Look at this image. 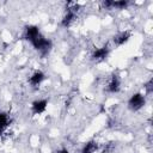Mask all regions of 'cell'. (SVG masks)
I'll list each match as a JSON object with an SVG mask.
<instances>
[{"label":"cell","instance_id":"obj_5","mask_svg":"<svg viewBox=\"0 0 153 153\" xmlns=\"http://www.w3.org/2000/svg\"><path fill=\"white\" fill-rule=\"evenodd\" d=\"M109 54H110V48L106 44V45H103V47H99V48L94 49L91 54V59L96 62H102V61L106 60Z\"/></svg>","mask_w":153,"mask_h":153},{"label":"cell","instance_id":"obj_6","mask_svg":"<svg viewBox=\"0 0 153 153\" xmlns=\"http://www.w3.org/2000/svg\"><path fill=\"white\" fill-rule=\"evenodd\" d=\"M130 38H131V32L128 30H124V31H120L116 35H114L112 42L115 47H122L126 43H128Z\"/></svg>","mask_w":153,"mask_h":153},{"label":"cell","instance_id":"obj_10","mask_svg":"<svg viewBox=\"0 0 153 153\" xmlns=\"http://www.w3.org/2000/svg\"><path fill=\"white\" fill-rule=\"evenodd\" d=\"M11 124V116L8 112L0 111V134H2L6 128Z\"/></svg>","mask_w":153,"mask_h":153},{"label":"cell","instance_id":"obj_9","mask_svg":"<svg viewBox=\"0 0 153 153\" xmlns=\"http://www.w3.org/2000/svg\"><path fill=\"white\" fill-rule=\"evenodd\" d=\"M44 80H45V73L39 69L32 72V74L29 76V84L32 87H38Z\"/></svg>","mask_w":153,"mask_h":153},{"label":"cell","instance_id":"obj_11","mask_svg":"<svg viewBox=\"0 0 153 153\" xmlns=\"http://www.w3.org/2000/svg\"><path fill=\"white\" fill-rule=\"evenodd\" d=\"M97 149H98V143L96 141L91 140V141H87L86 143L82 145L80 153H96Z\"/></svg>","mask_w":153,"mask_h":153},{"label":"cell","instance_id":"obj_7","mask_svg":"<svg viewBox=\"0 0 153 153\" xmlns=\"http://www.w3.org/2000/svg\"><path fill=\"white\" fill-rule=\"evenodd\" d=\"M121 90V78L118 74L114 73L109 78V81L106 84V92L109 93H117Z\"/></svg>","mask_w":153,"mask_h":153},{"label":"cell","instance_id":"obj_13","mask_svg":"<svg viewBox=\"0 0 153 153\" xmlns=\"http://www.w3.org/2000/svg\"><path fill=\"white\" fill-rule=\"evenodd\" d=\"M145 90H146V93L147 94H151L152 91H153V80L149 79L146 84H145Z\"/></svg>","mask_w":153,"mask_h":153},{"label":"cell","instance_id":"obj_8","mask_svg":"<svg viewBox=\"0 0 153 153\" xmlns=\"http://www.w3.org/2000/svg\"><path fill=\"white\" fill-rule=\"evenodd\" d=\"M49 100L45 98H41V99H36L31 103V112L33 115H41L43 112H45L47 108H48Z\"/></svg>","mask_w":153,"mask_h":153},{"label":"cell","instance_id":"obj_4","mask_svg":"<svg viewBox=\"0 0 153 153\" xmlns=\"http://www.w3.org/2000/svg\"><path fill=\"white\" fill-rule=\"evenodd\" d=\"M41 35V31H39V27L35 24H29L24 27V31H23V37L25 41L27 42H33L38 36Z\"/></svg>","mask_w":153,"mask_h":153},{"label":"cell","instance_id":"obj_3","mask_svg":"<svg viewBox=\"0 0 153 153\" xmlns=\"http://www.w3.org/2000/svg\"><path fill=\"white\" fill-rule=\"evenodd\" d=\"M127 105L130 111L137 112L146 105V96L141 92H135L129 97Z\"/></svg>","mask_w":153,"mask_h":153},{"label":"cell","instance_id":"obj_2","mask_svg":"<svg viewBox=\"0 0 153 153\" xmlns=\"http://www.w3.org/2000/svg\"><path fill=\"white\" fill-rule=\"evenodd\" d=\"M31 45H32L33 49L37 50L42 56H44V55H47V54L51 50V48H53V42H51L49 38L44 37V36L41 33L33 42H31Z\"/></svg>","mask_w":153,"mask_h":153},{"label":"cell","instance_id":"obj_1","mask_svg":"<svg viewBox=\"0 0 153 153\" xmlns=\"http://www.w3.org/2000/svg\"><path fill=\"white\" fill-rule=\"evenodd\" d=\"M79 7H80L79 4H76V2H69L68 4L67 10H66V13L63 14V17L61 19V26L69 27L74 23L75 18H76V13L79 11Z\"/></svg>","mask_w":153,"mask_h":153},{"label":"cell","instance_id":"obj_14","mask_svg":"<svg viewBox=\"0 0 153 153\" xmlns=\"http://www.w3.org/2000/svg\"><path fill=\"white\" fill-rule=\"evenodd\" d=\"M56 153H69V151H68L67 148H60Z\"/></svg>","mask_w":153,"mask_h":153},{"label":"cell","instance_id":"obj_12","mask_svg":"<svg viewBox=\"0 0 153 153\" xmlns=\"http://www.w3.org/2000/svg\"><path fill=\"white\" fill-rule=\"evenodd\" d=\"M129 5V1L127 0H111V10L117 8V10H124Z\"/></svg>","mask_w":153,"mask_h":153}]
</instances>
